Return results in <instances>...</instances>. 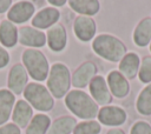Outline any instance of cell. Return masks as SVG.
<instances>
[{
  "label": "cell",
  "instance_id": "obj_9",
  "mask_svg": "<svg viewBox=\"0 0 151 134\" xmlns=\"http://www.w3.org/2000/svg\"><path fill=\"white\" fill-rule=\"evenodd\" d=\"M18 40L24 46L42 47L46 43V34L37 28L24 26L18 31Z\"/></svg>",
  "mask_w": 151,
  "mask_h": 134
},
{
  "label": "cell",
  "instance_id": "obj_21",
  "mask_svg": "<svg viewBox=\"0 0 151 134\" xmlns=\"http://www.w3.org/2000/svg\"><path fill=\"white\" fill-rule=\"evenodd\" d=\"M68 4L73 11L85 16L94 15L100 8V4L97 0H71Z\"/></svg>",
  "mask_w": 151,
  "mask_h": 134
},
{
  "label": "cell",
  "instance_id": "obj_19",
  "mask_svg": "<svg viewBox=\"0 0 151 134\" xmlns=\"http://www.w3.org/2000/svg\"><path fill=\"white\" fill-rule=\"evenodd\" d=\"M0 42L6 47H14L18 42V29L8 20H4L0 24Z\"/></svg>",
  "mask_w": 151,
  "mask_h": 134
},
{
  "label": "cell",
  "instance_id": "obj_16",
  "mask_svg": "<svg viewBox=\"0 0 151 134\" xmlns=\"http://www.w3.org/2000/svg\"><path fill=\"white\" fill-rule=\"evenodd\" d=\"M140 66V59L137 53L130 52L124 55L119 62V72L126 79H133L137 76Z\"/></svg>",
  "mask_w": 151,
  "mask_h": 134
},
{
  "label": "cell",
  "instance_id": "obj_27",
  "mask_svg": "<svg viewBox=\"0 0 151 134\" xmlns=\"http://www.w3.org/2000/svg\"><path fill=\"white\" fill-rule=\"evenodd\" d=\"M130 134H151V126L145 121H137L131 127Z\"/></svg>",
  "mask_w": 151,
  "mask_h": 134
},
{
  "label": "cell",
  "instance_id": "obj_3",
  "mask_svg": "<svg viewBox=\"0 0 151 134\" xmlns=\"http://www.w3.org/2000/svg\"><path fill=\"white\" fill-rule=\"evenodd\" d=\"M22 62L28 74L37 81H44L48 73L50 66L44 53L35 48H28L22 53Z\"/></svg>",
  "mask_w": 151,
  "mask_h": 134
},
{
  "label": "cell",
  "instance_id": "obj_7",
  "mask_svg": "<svg viewBox=\"0 0 151 134\" xmlns=\"http://www.w3.org/2000/svg\"><path fill=\"white\" fill-rule=\"evenodd\" d=\"M90 93L92 95V99L97 102V105H103L106 106L112 101V95L111 92L109 89L107 82L106 80L100 76V75H96L91 82H90Z\"/></svg>",
  "mask_w": 151,
  "mask_h": 134
},
{
  "label": "cell",
  "instance_id": "obj_32",
  "mask_svg": "<svg viewBox=\"0 0 151 134\" xmlns=\"http://www.w3.org/2000/svg\"><path fill=\"white\" fill-rule=\"evenodd\" d=\"M106 134H125V133H124V130H122V129H119V128H112V129H110Z\"/></svg>",
  "mask_w": 151,
  "mask_h": 134
},
{
  "label": "cell",
  "instance_id": "obj_8",
  "mask_svg": "<svg viewBox=\"0 0 151 134\" xmlns=\"http://www.w3.org/2000/svg\"><path fill=\"white\" fill-rule=\"evenodd\" d=\"M34 5L29 1H19L11 6L7 18L12 24H24L28 21L34 14Z\"/></svg>",
  "mask_w": 151,
  "mask_h": 134
},
{
  "label": "cell",
  "instance_id": "obj_20",
  "mask_svg": "<svg viewBox=\"0 0 151 134\" xmlns=\"http://www.w3.org/2000/svg\"><path fill=\"white\" fill-rule=\"evenodd\" d=\"M14 94L8 89H0V126L4 125L12 113L14 106Z\"/></svg>",
  "mask_w": 151,
  "mask_h": 134
},
{
  "label": "cell",
  "instance_id": "obj_10",
  "mask_svg": "<svg viewBox=\"0 0 151 134\" xmlns=\"http://www.w3.org/2000/svg\"><path fill=\"white\" fill-rule=\"evenodd\" d=\"M96 74H97V66L91 61H86L81 63L73 73L72 85L76 88L86 87L87 85H90L91 80L96 76Z\"/></svg>",
  "mask_w": 151,
  "mask_h": 134
},
{
  "label": "cell",
  "instance_id": "obj_28",
  "mask_svg": "<svg viewBox=\"0 0 151 134\" xmlns=\"http://www.w3.org/2000/svg\"><path fill=\"white\" fill-rule=\"evenodd\" d=\"M0 134H21L20 128L14 123H7L0 127Z\"/></svg>",
  "mask_w": 151,
  "mask_h": 134
},
{
  "label": "cell",
  "instance_id": "obj_13",
  "mask_svg": "<svg viewBox=\"0 0 151 134\" xmlns=\"http://www.w3.org/2000/svg\"><path fill=\"white\" fill-rule=\"evenodd\" d=\"M73 29L79 40L90 41L94 36L97 27H96V22L92 18L85 16V15H79L74 20Z\"/></svg>",
  "mask_w": 151,
  "mask_h": 134
},
{
  "label": "cell",
  "instance_id": "obj_1",
  "mask_svg": "<svg viewBox=\"0 0 151 134\" xmlns=\"http://www.w3.org/2000/svg\"><path fill=\"white\" fill-rule=\"evenodd\" d=\"M67 108L80 119H93L98 115L99 108L97 102L83 91H71L65 98Z\"/></svg>",
  "mask_w": 151,
  "mask_h": 134
},
{
  "label": "cell",
  "instance_id": "obj_25",
  "mask_svg": "<svg viewBox=\"0 0 151 134\" xmlns=\"http://www.w3.org/2000/svg\"><path fill=\"white\" fill-rule=\"evenodd\" d=\"M101 126L98 121L88 120L78 123L73 129V134H99Z\"/></svg>",
  "mask_w": 151,
  "mask_h": 134
},
{
  "label": "cell",
  "instance_id": "obj_17",
  "mask_svg": "<svg viewBox=\"0 0 151 134\" xmlns=\"http://www.w3.org/2000/svg\"><path fill=\"white\" fill-rule=\"evenodd\" d=\"M32 114H33V109L31 105L25 100H19L15 103L13 108V114H12L14 125L21 128L26 127L28 122L32 120Z\"/></svg>",
  "mask_w": 151,
  "mask_h": 134
},
{
  "label": "cell",
  "instance_id": "obj_4",
  "mask_svg": "<svg viewBox=\"0 0 151 134\" xmlns=\"http://www.w3.org/2000/svg\"><path fill=\"white\" fill-rule=\"evenodd\" d=\"M71 76L68 68L63 63H54L48 73L47 87L54 98H63L70 89Z\"/></svg>",
  "mask_w": 151,
  "mask_h": 134
},
{
  "label": "cell",
  "instance_id": "obj_31",
  "mask_svg": "<svg viewBox=\"0 0 151 134\" xmlns=\"http://www.w3.org/2000/svg\"><path fill=\"white\" fill-rule=\"evenodd\" d=\"M48 2H50L51 5H53V6H58V7L64 6V5L66 4V1H65V0H61V1H59V0H50Z\"/></svg>",
  "mask_w": 151,
  "mask_h": 134
},
{
  "label": "cell",
  "instance_id": "obj_33",
  "mask_svg": "<svg viewBox=\"0 0 151 134\" xmlns=\"http://www.w3.org/2000/svg\"><path fill=\"white\" fill-rule=\"evenodd\" d=\"M150 52H151V42H150Z\"/></svg>",
  "mask_w": 151,
  "mask_h": 134
},
{
  "label": "cell",
  "instance_id": "obj_30",
  "mask_svg": "<svg viewBox=\"0 0 151 134\" xmlns=\"http://www.w3.org/2000/svg\"><path fill=\"white\" fill-rule=\"evenodd\" d=\"M11 5H12L11 0H0V13H4L7 9H9Z\"/></svg>",
  "mask_w": 151,
  "mask_h": 134
},
{
  "label": "cell",
  "instance_id": "obj_22",
  "mask_svg": "<svg viewBox=\"0 0 151 134\" xmlns=\"http://www.w3.org/2000/svg\"><path fill=\"white\" fill-rule=\"evenodd\" d=\"M76 126H77V121L74 118L67 115L61 116L51 125L46 134H70L71 132H73Z\"/></svg>",
  "mask_w": 151,
  "mask_h": 134
},
{
  "label": "cell",
  "instance_id": "obj_14",
  "mask_svg": "<svg viewBox=\"0 0 151 134\" xmlns=\"http://www.w3.org/2000/svg\"><path fill=\"white\" fill-rule=\"evenodd\" d=\"M60 18V13L54 7H46L39 11L32 19V25L37 28H48L57 24Z\"/></svg>",
  "mask_w": 151,
  "mask_h": 134
},
{
  "label": "cell",
  "instance_id": "obj_26",
  "mask_svg": "<svg viewBox=\"0 0 151 134\" xmlns=\"http://www.w3.org/2000/svg\"><path fill=\"white\" fill-rule=\"evenodd\" d=\"M138 78L143 83H151V56H145L140 61Z\"/></svg>",
  "mask_w": 151,
  "mask_h": 134
},
{
  "label": "cell",
  "instance_id": "obj_12",
  "mask_svg": "<svg viewBox=\"0 0 151 134\" xmlns=\"http://www.w3.org/2000/svg\"><path fill=\"white\" fill-rule=\"evenodd\" d=\"M27 86V72L20 63L14 65L8 74V88L14 94H21Z\"/></svg>",
  "mask_w": 151,
  "mask_h": 134
},
{
  "label": "cell",
  "instance_id": "obj_11",
  "mask_svg": "<svg viewBox=\"0 0 151 134\" xmlns=\"http://www.w3.org/2000/svg\"><path fill=\"white\" fill-rule=\"evenodd\" d=\"M107 86L116 98H125L130 93V83L127 79L118 71H112L107 75Z\"/></svg>",
  "mask_w": 151,
  "mask_h": 134
},
{
  "label": "cell",
  "instance_id": "obj_15",
  "mask_svg": "<svg viewBox=\"0 0 151 134\" xmlns=\"http://www.w3.org/2000/svg\"><path fill=\"white\" fill-rule=\"evenodd\" d=\"M67 42L66 31L63 25L55 24L47 31V43L54 52H61Z\"/></svg>",
  "mask_w": 151,
  "mask_h": 134
},
{
  "label": "cell",
  "instance_id": "obj_23",
  "mask_svg": "<svg viewBox=\"0 0 151 134\" xmlns=\"http://www.w3.org/2000/svg\"><path fill=\"white\" fill-rule=\"evenodd\" d=\"M51 125V119L45 114H37L28 123L26 134H46Z\"/></svg>",
  "mask_w": 151,
  "mask_h": 134
},
{
  "label": "cell",
  "instance_id": "obj_6",
  "mask_svg": "<svg viewBox=\"0 0 151 134\" xmlns=\"http://www.w3.org/2000/svg\"><path fill=\"white\" fill-rule=\"evenodd\" d=\"M99 122L105 126H120L127 119L126 112L118 106H104L98 112Z\"/></svg>",
  "mask_w": 151,
  "mask_h": 134
},
{
  "label": "cell",
  "instance_id": "obj_5",
  "mask_svg": "<svg viewBox=\"0 0 151 134\" xmlns=\"http://www.w3.org/2000/svg\"><path fill=\"white\" fill-rule=\"evenodd\" d=\"M24 96L35 109L41 112L51 110L54 105L53 96L47 88L37 82H31L25 87Z\"/></svg>",
  "mask_w": 151,
  "mask_h": 134
},
{
  "label": "cell",
  "instance_id": "obj_29",
  "mask_svg": "<svg viewBox=\"0 0 151 134\" xmlns=\"http://www.w3.org/2000/svg\"><path fill=\"white\" fill-rule=\"evenodd\" d=\"M9 62V54L7 53V51L0 46V68H4L8 65Z\"/></svg>",
  "mask_w": 151,
  "mask_h": 134
},
{
  "label": "cell",
  "instance_id": "obj_18",
  "mask_svg": "<svg viewBox=\"0 0 151 134\" xmlns=\"http://www.w3.org/2000/svg\"><path fill=\"white\" fill-rule=\"evenodd\" d=\"M133 41L139 47H145L151 42V18H144L136 26Z\"/></svg>",
  "mask_w": 151,
  "mask_h": 134
},
{
  "label": "cell",
  "instance_id": "obj_24",
  "mask_svg": "<svg viewBox=\"0 0 151 134\" xmlns=\"http://www.w3.org/2000/svg\"><path fill=\"white\" fill-rule=\"evenodd\" d=\"M136 108L142 115H151V83L139 93L136 101Z\"/></svg>",
  "mask_w": 151,
  "mask_h": 134
},
{
  "label": "cell",
  "instance_id": "obj_2",
  "mask_svg": "<svg viewBox=\"0 0 151 134\" xmlns=\"http://www.w3.org/2000/svg\"><path fill=\"white\" fill-rule=\"evenodd\" d=\"M93 51L111 62L120 61L126 54V47L122 40L110 34H100L92 42Z\"/></svg>",
  "mask_w": 151,
  "mask_h": 134
}]
</instances>
